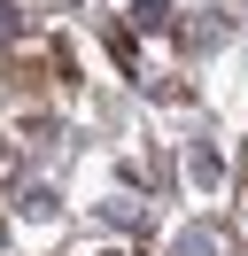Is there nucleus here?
I'll use <instances>...</instances> for the list:
<instances>
[{"mask_svg": "<svg viewBox=\"0 0 248 256\" xmlns=\"http://www.w3.org/2000/svg\"><path fill=\"white\" fill-rule=\"evenodd\" d=\"M170 24V0H132V32H163Z\"/></svg>", "mask_w": 248, "mask_h": 256, "instance_id": "obj_1", "label": "nucleus"}, {"mask_svg": "<svg viewBox=\"0 0 248 256\" xmlns=\"http://www.w3.org/2000/svg\"><path fill=\"white\" fill-rule=\"evenodd\" d=\"M0 39H16V8H0Z\"/></svg>", "mask_w": 248, "mask_h": 256, "instance_id": "obj_2", "label": "nucleus"}]
</instances>
